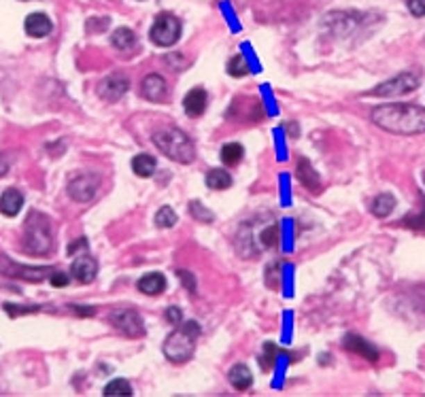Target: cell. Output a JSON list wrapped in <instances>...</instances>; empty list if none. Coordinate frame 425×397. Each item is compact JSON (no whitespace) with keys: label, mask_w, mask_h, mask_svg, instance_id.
<instances>
[{"label":"cell","mask_w":425,"mask_h":397,"mask_svg":"<svg viewBox=\"0 0 425 397\" xmlns=\"http://www.w3.org/2000/svg\"><path fill=\"white\" fill-rule=\"evenodd\" d=\"M232 185V177L228 170H222V168H215V170H210L206 175V187L208 189H215V191H224Z\"/></svg>","instance_id":"23"},{"label":"cell","mask_w":425,"mask_h":397,"mask_svg":"<svg viewBox=\"0 0 425 397\" xmlns=\"http://www.w3.org/2000/svg\"><path fill=\"white\" fill-rule=\"evenodd\" d=\"M9 173V157L0 153V177Z\"/></svg>","instance_id":"40"},{"label":"cell","mask_w":425,"mask_h":397,"mask_svg":"<svg viewBox=\"0 0 425 397\" xmlns=\"http://www.w3.org/2000/svg\"><path fill=\"white\" fill-rule=\"evenodd\" d=\"M166 289V279L160 272H149L138 281V291L145 295H160Z\"/></svg>","instance_id":"19"},{"label":"cell","mask_w":425,"mask_h":397,"mask_svg":"<svg viewBox=\"0 0 425 397\" xmlns=\"http://www.w3.org/2000/svg\"><path fill=\"white\" fill-rule=\"evenodd\" d=\"M24 206V195L17 189H5L0 195V213L7 217H15Z\"/></svg>","instance_id":"18"},{"label":"cell","mask_w":425,"mask_h":397,"mask_svg":"<svg viewBox=\"0 0 425 397\" xmlns=\"http://www.w3.org/2000/svg\"><path fill=\"white\" fill-rule=\"evenodd\" d=\"M70 310L73 312H77L79 317H94L96 315V308H92V306H70Z\"/></svg>","instance_id":"39"},{"label":"cell","mask_w":425,"mask_h":397,"mask_svg":"<svg viewBox=\"0 0 425 397\" xmlns=\"http://www.w3.org/2000/svg\"><path fill=\"white\" fill-rule=\"evenodd\" d=\"M278 242V225L270 217H256L240 225L236 249L242 257H258L262 251L274 249Z\"/></svg>","instance_id":"2"},{"label":"cell","mask_w":425,"mask_h":397,"mask_svg":"<svg viewBox=\"0 0 425 397\" xmlns=\"http://www.w3.org/2000/svg\"><path fill=\"white\" fill-rule=\"evenodd\" d=\"M156 168H158V161H156V157L153 155H149V153H138V155H134L132 157V170H134V175H138V177H151L153 173H156Z\"/></svg>","instance_id":"21"},{"label":"cell","mask_w":425,"mask_h":397,"mask_svg":"<svg viewBox=\"0 0 425 397\" xmlns=\"http://www.w3.org/2000/svg\"><path fill=\"white\" fill-rule=\"evenodd\" d=\"M200 336V325L196 321H185L179 323V327L166 338L162 351L166 355L168 361L172 363H185L192 359L194 351H196V340Z\"/></svg>","instance_id":"4"},{"label":"cell","mask_w":425,"mask_h":397,"mask_svg":"<svg viewBox=\"0 0 425 397\" xmlns=\"http://www.w3.org/2000/svg\"><path fill=\"white\" fill-rule=\"evenodd\" d=\"M296 177L298 181L308 189V191H319L322 189V179L315 173V168L310 166V161L306 157H300L296 164Z\"/></svg>","instance_id":"16"},{"label":"cell","mask_w":425,"mask_h":397,"mask_svg":"<svg viewBox=\"0 0 425 397\" xmlns=\"http://www.w3.org/2000/svg\"><path fill=\"white\" fill-rule=\"evenodd\" d=\"M244 155V149L240 143H228L222 147V161L226 164V166H234V164H238Z\"/></svg>","instance_id":"25"},{"label":"cell","mask_w":425,"mask_h":397,"mask_svg":"<svg viewBox=\"0 0 425 397\" xmlns=\"http://www.w3.org/2000/svg\"><path fill=\"white\" fill-rule=\"evenodd\" d=\"M342 346H344L347 351H351V353H356V355L368 359V361H378V357H381L378 349L372 346L370 342H366V340H364L362 336H358V334H347V336L342 338Z\"/></svg>","instance_id":"13"},{"label":"cell","mask_w":425,"mask_h":397,"mask_svg":"<svg viewBox=\"0 0 425 397\" xmlns=\"http://www.w3.org/2000/svg\"><path fill=\"white\" fill-rule=\"evenodd\" d=\"M100 187V177L94 173H81L68 181V195L77 202H90Z\"/></svg>","instance_id":"10"},{"label":"cell","mask_w":425,"mask_h":397,"mask_svg":"<svg viewBox=\"0 0 425 397\" xmlns=\"http://www.w3.org/2000/svg\"><path fill=\"white\" fill-rule=\"evenodd\" d=\"M5 310L9 312V317H17L24 312H37L41 310V306H15V304H5Z\"/></svg>","instance_id":"33"},{"label":"cell","mask_w":425,"mask_h":397,"mask_svg":"<svg viewBox=\"0 0 425 397\" xmlns=\"http://www.w3.org/2000/svg\"><path fill=\"white\" fill-rule=\"evenodd\" d=\"M53 270L49 266H39V268H26V266H19L13 259L0 255V274L5 276H11V279H22V281H28V283H41L43 279H47Z\"/></svg>","instance_id":"8"},{"label":"cell","mask_w":425,"mask_h":397,"mask_svg":"<svg viewBox=\"0 0 425 397\" xmlns=\"http://www.w3.org/2000/svg\"><path fill=\"white\" fill-rule=\"evenodd\" d=\"M136 43V35L130 30V28H117L113 35H111V45L119 51H128L132 49Z\"/></svg>","instance_id":"22"},{"label":"cell","mask_w":425,"mask_h":397,"mask_svg":"<svg viewBox=\"0 0 425 397\" xmlns=\"http://www.w3.org/2000/svg\"><path fill=\"white\" fill-rule=\"evenodd\" d=\"M181 317H183V312L176 308V306H170V308L166 310V319H168V323H172V325H179V323H181Z\"/></svg>","instance_id":"36"},{"label":"cell","mask_w":425,"mask_h":397,"mask_svg":"<svg viewBox=\"0 0 425 397\" xmlns=\"http://www.w3.org/2000/svg\"><path fill=\"white\" fill-rule=\"evenodd\" d=\"M166 94H168V85L156 73L147 75L143 79V83H140V96L147 98V100H151V103H162L164 98H166Z\"/></svg>","instance_id":"12"},{"label":"cell","mask_w":425,"mask_h":397,"mask_svg":"<svg viewBox=\"0 0 425 397\" xmlns=\"http://www.w3.org/2000/svg\"><path fill=\"white\" fill-rule=\"evenodd\" d=\"M70 274H73L75 281H79L83 285L92 283L96 279V274H98V263L90 255H83L73 263V266H70Z\"/></svg>","instance_id":"15"},{"label":"cell","mask_w":425,"mask_h":397,"mask_svg":"<svg viewBox=\"0 0 425 397\" xmlns=\"http://www.w3.org/2000/svg\"><path fill=\"white\" fill-rule=\"evenodd\" d=\"M109 321L115 329L128 338H143L145 336V323L140 315L132 308H115L109 315Z\"/></svg>","instance_id":"7"},{"label":"cell","mask_w":425,"mask_h":397,"mask_svg":"<svg viewBox=\"0 0 425 397\" xmlns=\"http://www.w3.org/2000/svg\"><path fill=\"white\" fill-rule=\"evenodd\" d=\"M166 64L170 66L172 71H179V69H185V66H188L185 55H181V53H170V55H166Z\"/></svg>","instance_id":"32"},{"label":"cell","mask_w":425,"mask_h":397,"mask_svg":"<svg viewBox=\"0 0 425 397\" xmlns=\"http://www.w3.org/2000/svg\"><path fill=\"white\" fill-rule=\"evenodd\" d=\"M24 247L30 255H49L53 247L51 225L49 219L41 213H30V217L24 223Z\"/></svg>","instance_id":"5"},{"label":"cell","mask_w":425,"mask_h":397,"mask_svg":"<svg viewBox=\"0 0 425 397\" xmlns=\"http://www.w3.org/2000/svg\"><path fill=\"white\" fill-rule=\"evenodd\" d=\"M394 209H396V197H394L392 193H381V195H376L374 202H372V206H370L372 215H376V217H387Z\"/></svg>","instance_id":"24"},{"label":"cell","mask_w":425,"mask_h":397,"mask_svg":"<svg viewBox=\"0 0 425 397\" xmlns=\"http://www.w3.org/2000/svg\"><path fill=\"white\" fill-rule=\"evenodd\" d=\"M419 87V79L412 75V73H402L394 79H389L381 85H376L370 96H376V98H394V96H402V94H408L412 89Z\"/></svg>","instance_id":"9"},{"label":"cell","mask_w":425,"mask_h":397,"mask_svg":"<svg viewBox=\"0 0 425 397\" xmlns=\"http://www.w3.org/2000/svg\"><path fill=\"white\" fill-rule=\"evenodd\" d=\"M276 272H278V263H276V261H272L270 266L266 268V281H268V285H270L272 289H274V287H276V283H278Z\"/></svg>","instance_id":"35"},{"label":"cell","mask_w":425,"mask_h":397,"mask_svg":"<svg viewBox=\"0 0 425 397\" xmlns=\"http://www.w3.org/2000/svg\"><path fill=\"white\" fill-rule=\"evenodd\" d=\"M372 121L392 134H423L425 109L415 105H383L372 111Z\"/></svg>","instance_id":"1"},{"label":"cell","mask_w":425,"mask_h":397,"mask_svg":"<svg viewBox=\"0 0 425 397\" xmlns=\"http://www.w3.org/2000/svg\"><path fill=\"white\" fill-rule=\"evenodd\" d=\"M49 281H51L53 287H66L68 285V276L64 272H56V270L49 274Z\"/></svg>","instance_id":"37"},{"label":"cell","mask_w":425,"mask_h":397,"mask_svg":"<svg viewBox=\"0 0 425 397\" xmlns=\"http://www.w3.org/2000/svg\"><path fill=\"white\" fill-rule=\"evenodd\" d=\"M278 357V346L272 344V342H266L264 349H262V357H260V366L262 370H270L274 366V361Z\"/></svg>","instance_id":"28"},{"label":"cell","mask_w":425,"mask_h":397,"mask_svg":"<svg viewBox=\"0 0 425 397\" xmlns=\"http://www.w3.org/2000/svg\"><path fill=\"white\" fill-rule=\"evenodd\" d=\"M104 395L109 397V395H122V397H128L132 395V387L126 378H115L111 380L109 385L104 387Z\"/></svg>","instance_id":"26"},{"label":"cell","mask_w":425,"mask_h":397,"mask_svg":"<svg viewBox=\"0 0 425 397\" xmlns=\"http://www.w3.org/2000/svg\"><path fill=\"white\" fill-rule=\"evenodd\" d=\"M176 274H179V276L183 279V285H185L192 293L196 291V279H194L190 272H185V270H176Z\"/></svg>","instance_id":"38"},{"label":"cell","mask_w":425,"mask_h":397,"mask_svg":"<svg viewBox=\"0 0 425 397\" xmlns=\"http://www.w3.org/2000/svg\"><path fill=\"white\" fill-rule=\"evenodd\" d=\"M176 223V213L170 209V206H162L158 213H156V225L162 227V229H168Z\"/></svg>","instance_id":"29"},{"label":"cell","mask_w":425,"mask_h":397,"mask_svg":"<svg viewBox=\"0 0 425 397\" xmlns=\"http://www.w3.org/2000/svg\"><path fill=\"white\" fill-rule=\"evenodd\" d=\"M149 37L158 47H170L181 37V21L170 13H162L156 17Z\"/></svg>","instance_id":"6"},{"label":"cell","mask_w":425,"mask_h":397,"mask_svg":"<svg viewBox=\"0 0 425 397\" xmlns=\"http://www.w3.org/2000/svg\"><path fill=\"white\" fill-rule=\"evenodd\" d=\"M153 145L172 161L179 164H192L196 159V147L192 143V139L185 134L183 130L179 127H166V130H158L156 134L151 136Z\"/></svg>","instance_id":"3"},{"label":"cell","mask_w":425,"mask_h":397,"mask_svg":"<svg viewBox=\"0 0 425 397\" xmlns=\"http://www.w3.org/2000/svg\"><path fill=\"white\" fill-rule=\"evenodd\" d=\"M228 73H230L232 77L240 79V77H244V75H249V64H247V60H244L240 53H236V55L228 62Z\"/></svg>","instance_id":"27"},{"label":"cell","mask_w":425,"mask_h":397,"mask_svg":"<svg viewBox=\"0 0 425 397\" xmlns=\"http://www.w3.org/2000/svg\"><path fill=\"white\" fill-rule=\"evenodd\" d=\"M190 213L194 215V219H198V221H202V223H210L212 219H215L208 209L202 206V202H190Z\"/></svg>","instance_id":"30"},{"label":"cell","mask_w":425,"mask_h":397,"mask_svg":"<svg viewBox=\"0 0 425 397\" xmlns=\"http://www.w3.org/2000/svg\"><path fill=\"white\" fill-rule=\"evenodd\" d=\"M408 11L415 17H425V0H408Z\"/></svg>","instance_id":"34"},{"label":"cell","mask_w":425,"mask_h":397,"mask_svg":"<svg viewBox=\"0 0 425 397\" xmlns=\"http://www.w3.org/2000/svg\"><path fill=\"white\" fill-rule=\"evenodd\" d=\"M183 109L190 117H200L206 109V91L202 87L190 89L183 100Z\"/></svg>","instance_id":"17"},{"label":"cell","mask_w":425,"mask_h":397,"mask_svg":"<svg viewBox=\"0 0 425 397\" xmlns=\"http://www.w3.org/2000/svg\"><path fill=\"white\" fill-rule=\"evenodd\" d=\"M130 89V79L122 73H113L109 77H104L98 83V96L106 103H117L124 98V94Z\"/></svg>","instance_id":"11"},{"label":"cell","mask_w":425,"mask_h":397,"mask_svg":"<svg viewBox=\"0 0 425 397\" xmlns=\"http://www.w3.org/2000/svg\"><path fill=\"white\" fill-rule=\"evenodd\" d=\"M24 28H26V35L32 37V39H43V37H49L51 30H53V24L51 19L45 15V13H30L24 21Z\"/></svg>","instance_id":"14"},{"label":"cell","mask_w":425,"mask_h":397,"mask_svg":"<svg viewBox=\"0 0 425 397\" xmlns=\"http://www.w3.org/2000/svg\"><path fill=\"white\" fill-rule=\"evenodd\" d=\"M404 225L412 227V229H425V204H423V213L419 215H408L404 219Z\"/></svg>","instance_id":"31"},{"label":"cell","mask_w":425,"mask_h":397,"mask_svg":"<svg viewBox=\"0 0 425 397\" xmlns=\"http://www.w3.org/2000/svg\"><path fill=\"white\" fill-rule=\"evenodd\" d=\"M230 382L236 391H247L253 385V374L244 363H236V366L230 370Z\"/></svg>","instance_id":"20"}]
</instances>
